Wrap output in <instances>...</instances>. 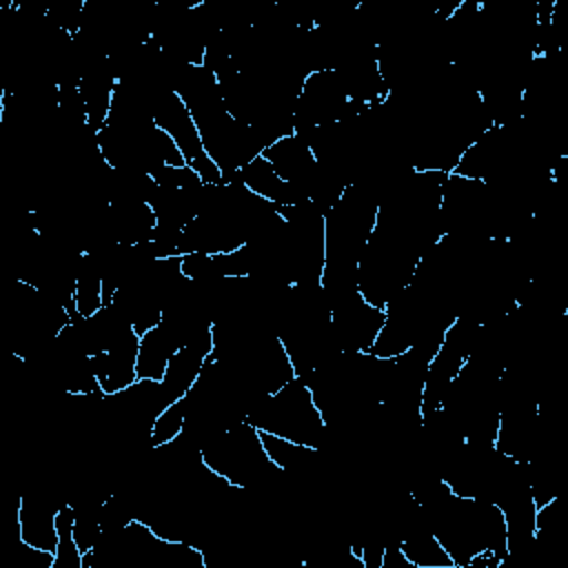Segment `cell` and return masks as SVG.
Wrapping results in <instances>:
<instances>
[{
  "label": "cell",
  "mask_w": 568,
  "mask_h": 568,
  "mask_svg": "<svg viewBox=\"0 0 568 568\" xmlns=\"http://www.w3.org/2000/svg\"><path fill=\"white\" fill-rule=\"evenodd\" d=\"M197 450L202 464L235 490H248L275 479V475H284L268 459L260 430L246 419L231 424Z\"/></svg>",
  "instance_id": "cell-2"
},
{
  "label": "cell",
  "mask_w": 568,
  "mask_h": 568,
  "mask_svg": "<svg viewBox=\"0 0 568 568\" xmlns=\"http://www.w3.org/2000/svg\"><path fill=\"white\" fill-rule=\"evenodd\" d=\"M184 422H186V397H180L166 404L153 419L149 430V446L155 450L175 442L184 433Z\"/></svg>",
  "instance_id": "cell-7"
},
{
  "label": "cell",
  "mask_w": 568,
  "mask_h": 568,
  "mask_svg": "<svg viewBox=\"0 0 568 568\" xmlns=\"http://www.w3.org/2000/svg\"><path fill=\"white\" fill-rule=\"evenodd\" d=\"M62 504V501H60ZM49 497L24 495L18 497V541L33 548L58 552V508Z\"/></svg>",
  "instance_id": "cell-5"
},
{
  "label": "cell",
  "mask_w": 568,
  "mask_h": 568,
  "mask_svg": "<svg viewBox=\"0 0 568 568\" xmlns=\"http://www.w3.org/2000/svg\"><path fill=\"white\" fill-rule=\"evenodd\" d=\"M237 182L253 193L255 197L273 204V206H293V204H302L306 202L291 184H286L275 169L271 166V162L260 153L253 160H248L240 173H237Z\"/></svg>",
  "instance_id": "cell-6"
},
{
  "label": "cell",
  "mask_w": 568,
  "mask_h": 568,
  "mask_svg": "<svg viewBox=\"0 0 568 568\" xmlns=\"http://www.w3.org/2000/svg\"><path fill=\"white\" fill-rule=\"evenodd\" d=\"M138 342L129 331L109 348L91 355V368L102 395H115L138 382Z\"/></svg>",
  "instance_id": "cell-3"
},
{
  "label": "cell",
  "mask_w": 568,
  "mask_h": 568,
  "mask_svg": "<svg viewBox=\"0 0 568 568\" xmlns=\"http://www.w3.org/2000/svg\"><path fill=\"white\" fill-rule=\"evenodd\" d=\"M213 353V324L195 335L191 342L182 344L169 359L164 377H162V390L166 393L169 402H175L180 397H186L193 384L197 382L204 364L209 362Z\"/></svg>",
  "instance_id": "cell-4"
},
{
  "label": "cell",
  "mask_w": 568,
  "mask_h": 568,
  "mask_svg": "<svg viewBox=\"0 0 568 568\" xmlns=\"http://www.w3.org/2000/svg\"><path fill=\"white\" fill-rule=\"evenodd\" d=\"M246 422L260 430L280 435L313 450H320L328 435V426L315 404L313 390L300 377L257 399L248 408Z\"/></svg>",
  "instance_id": "cell-1"
}]
</instances>
